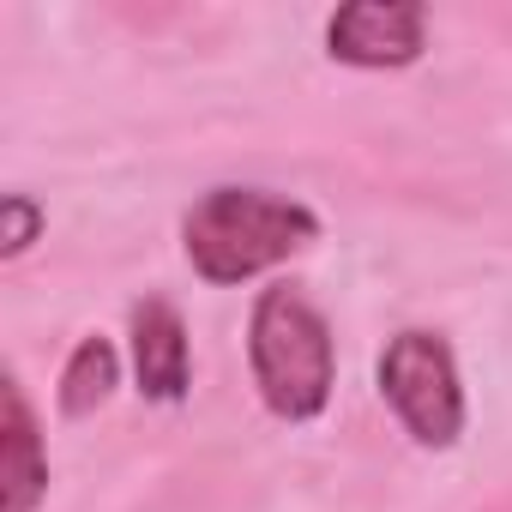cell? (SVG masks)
Listing matches in <instances>:
<instances>
[{
  "instance_id": "cell-1",
  "label": "cell",
  "mask_w": 512,
  "mask_h": 512,
  "mask_svg": "<svg viewBox=\"0 0 512 512\" xmlns=\"http://www.w3.org/2000/svg\"><path fill=\"white\" fill-rule=\"evenodd\" d=\"M308 241H320V217L266 187H211L181 217V253L205 284H247Z\"/></svg>"
},
{
  "instance_id": "cell-2",
  "label": "cell",
  "mask_w": 512,
  "mask_h": 512,
  "mask_svg": "<svg viewBox=\"0 0 512 512\" xmlns=\"http://www.w3.org/2000/svg\"><path fill=\"white\" fill-rule=\"evenodd\" d=\"M247 362H253V386H260L278 422H314L332 404V380H338L332 326L296 284L260 290L247 320Z\"/></svg>"
},
{
  "instance_id": "cell-3",
  "label": "cell",
  "mask_w": 512,
  "mask_h": 512,
  "mask_svg": "<svg viewBox=\"0 0 512 512\" xmlns=\"http://www.w3.org/2000/svg\"><path fill=\"white\" fill-rule=\"evenodd\" d=\"M380 398L392 404V416L404 422V434L416 446H452L464 434V386H458V362L452 344L440 332H398L380 356Z\"/></svg>"
},
{
  "instance_id": "cell-4",
  "label": "cell",
  "mask_w": 512,
  "mask_h": 512,
  "mask_svg": "<svg viewBox=\"0 0 512 512\" xmlns=\"http://www.w3.org/2000/svg\"><path fill=\"white\" fill-rule=\"evenodd\" d=\"M422 49H428V7H416V0H356V7H338L326 25V55L344 67L392 73L422 61Z\"/></svg>"
},
{
  "instance_id": "cell-5",
  "label": "cell",
  "mask_w": 512,
  "mask_h": 512,
  "mask_svg": "<svg viewBox=\"0 0 512 512\" xmlns=\"http://www.w3.org/2000/svg\"><path fill=\"white\" fill-rule=\"evenodd\" d=\"M127 338H133V380L151 404H181L193 386V350H187V326L181 308L163 296L133 302L127 314Z\"/></svg>"
},
{
  "instance_id": "cell-6",
  "label": "cell",
  "mask_w": 512,
  "mask_h": 512,
  "mask_svg": "<svg viewBox=\"0 0 512 512\" xmlns=\"http://www.w3.org/2000/svg\"><path fill=\"white\" fill-rule=\"evenodd\" d=\"M49 494V452L37 434V410L19 380H7V512H37Z\"/></svg>"
},
{
  "instance_id": "cell-7",
  "label": "cell",
  "mask_w": 512,
  "mask_h": 512,
  "mask_svg": "<svg viewBox=\"0 0 512 512\" xmlns=\"http://www.w3.org/2000/svg\"><path fill=\"white\" fill-rule=\"evenodd\" d=\"M115 380H121L115 344L109 338H79L73 356H67V368H61V410L67 416H91L115 392Z\"/></svg>"
},
{
  "instance_id": "cell-8",
  "label": "cell",
  "mask_w": 512,
  "mask_h": 512,
  "mask_svg": "<svg viewBox=\"0 0 512 512\" xmlns=\"http://www.w3.org/2000/svg\"><path fill=\"white\" fill-rule=\"evenodd\" d=\"M37 229H43V211H37V199H25V193H7V235H0V253H7V260H19V253L37 241Z\"/></svg>"
}]
</instances>
